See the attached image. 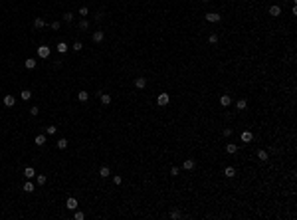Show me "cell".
<instances>
[{"label":"cell","instance_id":"1","mask_svg":"<svg viewBox=\"0 0 297 220\" xmlns=\"http://www.w3.org/2000/svg\"><path fill=\"white\" fill-rule=\"evenodd\" d=\"M222 20V16L218 12H208L206 14V22H212V24H218V22Z\"/></svg>","mask_w":297,"mask_h":220},{"label":"cell","instance_id":"2","mask_svg":"<svg viewBox=\"0 0 297 220\" xmlns=\"http://www.w3.org/2000/svg\"><path fill=\"white\" fill-rule=\"evenodd\" d=\"M168 101H171V95H168V93H160V95L157 97V103H158L160 107L168 105Z\"/></svg>","mask_w":297,"mask_h":220},{"label":"cell","instance_id":"3","mask_svg":"<svg viewBox=\"0 0 297 220\" xmlns=\"http://www.w3.org/2000/svg\"><path fill=\"white\" fill-rule=\"evenodd\" d=\"M38 56L42 58V60H48V58H50V48L48 46H40L38 48Z\"/></svg>","mask_w":297,"mask_h":220},{"label":"cell","instance_id":"4","mask_svg":"<svg viewBox=\"0 0 297 220\" xmlns=\"http://www.w3.org/2000/svg\"><path fill=\"white\" fill-rule=\"evenodd\" d=\"M103 38H105V34L101 32V30H97V32H93V36H91L93 44H101V42H103Z\"/></svg>","mask_w":297,"mask_h":220},{"label":"cell","instance_id":"5","mask_svg":"<svg viewBox=\"0 0 297 220\" xmlns=\"http://www.w3.org/2000/svg\"><path fill=\"white\" fill-rule=\"evenodd\" d=\"M66 206L69 208V210H77V206H79L77 198H73V196H69V198H67V202H66Z\"/></svg>","mask_w":297,"mask_h":220},{"label":"cell","instance_id":"6","mask_svg":"<svg viewBox=\"0 0 297 220\" xmlns=\"http://www.w3.org/2000/svg\"><path fill=\"white\" fill-rule=\"evenodd\" d=\"M99 177H101V179H107V177H111V169L107 167V165H103V167L99 169Z\"/></svg>","mask_w":297,"mask_h":220},{"label":"cell","instance_id":"7","mask_svg":"<svg viewBox=\"0 0 297 220\" xmlns=\"http://www.w3.org/2000/svg\"><path fill=\"white\" fill-rule=\"evenodd\" d=\"M220 105L222 107H230L232 105V97L230 95H220Z\"/></svg>","mask_w":297,"mask_h":220},{"label":"cell","instance_id":"8","mask_svg":"<svg viewBox=\"0 0 297 220\" xmlns=\"http://www.w3.org/2000/svg\"><path fill=\"white\" fill-rule=\"evenodd\" d=\"M194 167H196V163L192 159H186L184 163H182V169H184V171H194Z\"/></svg>","mask_w":297,"mask_h":220},{"label":"cell","instance_id":"9","mask_svg":"<svg viewBox=\"0 0 297 220\" xmlns=\"http://www.w3.org/2000/svg\"><path fill=\"white\" fill-rule=\"evenodd\" d=\"M24 177H26L28 180H32L34 177H36V171H34V167H26V169H24Z\"/></svg>","mask_w":297,"mask_h":220},{"label":"cell","instance_id":"10","mask_svg":"<svg viewBox=\"0 0 297 220\" xmlns=\"http://www.w3.org/2000/svg\"><path fill=\"white\" fill-rule=\"evenodd\" d=\"M257 159L262 161V163H265V161L270 159V153H267L265 149H259V151H257Z\"/></svg>","mask_w":297,"mask_h":220},{"label":"cell","instance_id":"11","mask_svg":"<svg viewBox=\"0 0 297 220\" xmlns=\"http://www.w3.org/2000/svg\"><path fill=\"white\" fill-rule=\"evenodd\" d=\"M224 177L226 179H234V177H236V169L234 167H226L224 169Z\"/></svg>","mask_w":297,"mask_h":220},{"label":"cell","instance_id":"12","mask_svg":"<svg viewBox=\"0 0 297 220\" xmlns=\"http://www.w3.org/2000/svg\"><path fill=\"white\" fill-rule=\"evenodd\" d=\"M135 87H137V89H145V87H147V80H145V77H137V80H135Z\"/></svg>","mask_w":297,"mask_h":220},{"label":"cell","instance_id":"13","mask_svg":"<svg viewBox=\"0 0 297 220\" xmlns=\"http://www.w3.org/2000/svg\"><path fill=\"white\" fill-rule=\"evenodd\" d=\"M59 54H67V50H69V46H67L66 42H58V48H56Z\"/></svg>","mask_w":297,"mask_h":220},{"label":"cell","instance_id":"14","mask_svg":"<svg viewBox=\"0 0 297 220\" xmlns=\"http://www.w3.org/2000/svg\"><path fill=\"white\" fill-rule=\"evenodd\" d=\"M14 103H16V97H14V95H4V105L6 107H12Z\"/></svg>","mask_w":297,"mask_h":220},{"label":"cell","instance_id":"15","mask_svg":"<svg viewBox=\"0 0 297 220\" xmlns=\"http://www.w3.org/2000/svg\"><path fill=\"white\" fill-rule=\"evenodd\" d=\"M242 141H244V143L254 141V133H251V131H244V133H242Z\"/></svg>","mask_w":297,"mask_h":220},{"label":"cell","instance_id":"16","mask_svg":"<svg viewBox=\"0 0 297 220\" xmlns=\"http://www.w3.org/2000/svg\"><path fill=\"white\" fill-rule=\"evenodd\" d=\"M46 135H38V137H36V139H34V143H36V145H38V147H44V145H46Z\"/></svg>","mask_w":297,"mask_h":220},{"label":"cell","instance_id":"17","mask_svg":"<svg viewBox=\"0 0 297 220\" xmlns=\"http://www.w3.org/2000/svg\"><path fill=\"white\" fill-rule=\"evenodd\" d=\"M77 99L81 101V103H85V101L89 99V93H87L85 89H81V91H79V93H77Z\"/></svg>","mask_w":297,"mask_h":220},{"label":"cell","instance_id":"18","mask_svg":"<svg viewBox=\"0 0 297 220\" xmlns=\"http://www.w3.org/2000/svg\"><path fill=\"white\" fill-rule=\"evenodd\" d=\"M24 67H26V69H34V67H36V60H34V58H28V60L24 62Z\"/></svg>","mask_w":297,"mask_h":220},{"label":"cell","instance_id":"19","mask_svg":"<svg viewBox=\"0 0 297 220\" xmlns=\"http://www.w3.org/2000/svg\"><path fill=\"white\" fill-rule=\"evenodd\" d=\"M44 26H46V22H44V18H40V16H38V18L34 20V28H36V30H40V28H44Z\"/></svg>","mask_w":297,"mask_h":220},{"label":"cell","instance_id":"20","mask_svg":"<svg viewBox=\"0 0 297 220\" xmlns=\"http://www.w3.org/2000/svg\"><path fill=\"white\" fill-rule=\"evenodd\" d=\"M226 153H230V155L238 153V145H236V143H230V145H226Z\"/></svg>","mask_w":297,"mask_h":220},{"label":"cell","instance_id":"21","mask_svg":"<svg viewBox=\"0 0 297 220\" xmlns=\"http://www.w3.org/2000/svg\"><path fill=\"white\" fill-rule=\"evenodd\" d=\"M99 97H101V103H103V105H111V95H107V93H101Z\"/></svg>","mask_w":297,"mask_h":220},{"label":"cell","instance_id":"22","mask_svg":"<svg viewBox=\"0 0 297 220\" xmlns=\"http://www.w3.org/2000/svg\"><path fill=\"white\" fill-rule=\"evenodd\" d=\"M20 97L24 101H30V97H32V91L30 89H22V93H20Z\"/></svg>","mask_w":297,"mask_h":220},{"label":"cell","instance_id":"23","mask_svg":"<svg viewBox=\"0 0 297 220\" xmlns=\"http://www.w3.org/2000/svg\"><path fill=\"white\" fill-rule=\"evenodd\" d=\"M56 147H58L59 151H64V149H67V139H59L58 143H56Z\"/></svg>","mask_w":297,"mask_h":220},{"label":"cell","instance_id":"24","mask_svg":"<svg viewBox=\"0 0 297 220\" xmlns=\"http://www.w3.org/2000/svg\"><path fill=\"white\" fill-rule=\"evenodd\" d=\"M279 14H281L279 6H270V16H279Z\"/></svg>","mask_w":297,"mask_h":220},{"label":"cell","instance_id":"25","mask_svg":"<svg viewBox=\"0 0 297 220\" xmlns=\"http://www.w3.org/2000/svg\"><path fill=\"white\" fill-rule=\"evenodd\" d=\"M36 182L42 187V185H46V182H48V177H46V174H38V177H36Z\"/></svg>","mask_w":297,"mask_h":220},{"label":"cell","instance_id":"26","mask_svg":"<svg viewBox=\"0 0 297 220\" xmlns=\"http://www.w3.org/2000/svg\"><path fill=\"white\" fill-rule=\"evenodd\" d=\"M218 40H220V38H218V34H210V36H208V44H212V46L218 44Z\"/></svg>","mask_w":297,"mask_h":220},{"label":"cell","instance_id":"27","mask_svg":"<svg viewBox=\"0 0 297 220\" xmlns=\"http://www.w3.org/2000/svg\"><path fill=\"white\" fill-rule=\"evenodd\" d=\"M236 107H238V109H246V107H248V101H246V99H238L236 101Z\"/></svg>","mask_w":297,"mask_h":220},{"label":"cell","instance_id":"28","mask_svg":"<svg viewBox=\"0 0 297 220\" xmlns=\"http://www.w3.org/2000/svg\"><path fill=\"white\" fill-rule=\"evenodd\" d=\"M24 192H34V185L30 182V180H28L26 185H24Z\"/></svg>","mask_w":297,"mask_h":220},{"label":"cell","instance_id":"29","mask_svg":"<svg viewBox=\"0 0 297 220\" xmlns=\"http://www.w3.org/2000/svg\"><path fill=\"white\" fill-rule=\"evenodd\" d=\"M73 218H75V220H83V218H85V214L81 212V210H75V214H73Z\"/></svg>","mask_w":297,"mask_h":220},{"label":"cell","instance_id":"30","mask_svg":"<svg viewBox=\"0 0 297 220\" xmlns=\"http://www.w3.org/2000/svg\"><path fill=\"white\" fill-rule=\"evenodd\" d=\"M89 28V22L87 20H79V30H87Z\"/></svg>","mask_w":297,"mask_h":220},{"label":"cell","instance_id":"31","mask_svg":"<svg viewBox=\"0 0 297 220\" xmlns=\"http://www.w3.org/2000/svg\"><path fill=\"white\" fill-rule=\"evenodd\" d=\"M87 14H89V8H87V6L79 8V16H87Z\"/></svg>","mask_w":297,"mask_h":220},{"label":"cell","instance_id":"32","mask_svg":"<svg viewBox=\"0 0 297 220\" xmlns=\"http://www.w3.org/2000/svg\"><path fill=\"white\" fill-rule=\"evenodd\" d=\"M81 48H83V44H81V42H75V44L72 46V50H73V52H79Z\"/></svg>","mask_w":297,"mask_h":220},{"label":"cell","instance_id":"33","mask_svg":"<svg viewBox=\"0 0 297 220\" xmlns=\"http://www.w3.org/2000/svg\"><path fill=\"white\" fill-rule=\"evenodd\" d=\"M73 20V14L72 12H66L64 14V22H72Z\"/></svg>","mask_w":297,"mask_h":220},{"label":"cell","instance_id":"34","mask_svg":"<svg viewBox=\"0 0 297 220\" xmlns=\"http://www.w3.org/2000/svg\"><path fill=\"white\" fill-rule=\"evenodd\" d=\"M171 218H174V220H176V218H180V210H176V208H174V210L171 212Z\"/></svg>","mask_w":297,"mask_h":220},{"label":"cell","instance_id":"35","mask_svg":"<svg viewBox=\"0 0 297 220\" xmlns=\"http://www.w3.org/2000/svg\"><path fill=\"white\" fill-rule=\"evenodd\" d=\"M38 113H40V109H38V107H36V105H34L32 109H30V115H32V117H36V115H38Z\"/></svg>","mask_w":297,"mask_h":220},{"label":"cell","instance_id":"36","mask_svg":"<svg viewBox=\"0 0 297 220\" xmlns=\"http://www.w3.org/2000/svg\"><path fill=\"white\" fill-rule=\"evenodd\" d=\"M113 182H115V185H121V182H123V179H121L119 174H115V177H113Z\"/></svg>","mask_w":297,"mask_h":220},{"label":"cell","instance_id":"37","mask_svg":"<svg viewBox=\"0 0 297 220\" xmlns=\"http://www.w3.org/2000/svg\"><path fill=\"white\" fill-rule=\"evenodd\" d=\"M178 173H180V169H178V167H172V169H171V174H172V177H176Z\"/></svg>","mask_w":297,"mask_h":220},{"label":"cell","instance_id":"38","mask_svg":"<svg viewBox=\"0 0 297 220\" xmlns=\"http://www.w3.org/2000/svg\"><path fill=\"white\" fill-rule=\"evenodd\" d=\"M56 131H58V127H48V135H53Z\"/></svg>","mask_w":297,"mask_h":220},{"label":"cell","instance_id":"39","mask_svg":"<svg viewBox=\"0 0 297 220\" xmlns=\"http://www.w3.org/2000/svg\"><path fill=\"white\" fill-rule=\"evenodd\" d=\"M230 135H232V129H230V127H226V129H224V137H230Z\"/></svg>","mask_w":297,"mask_h":220},{"label":"cell","instance_id":"40","mask_svg":"<svg viewBox=\"0 0 297 220\" xmlns=\"http://www.w3.org/2000/svg\"><path fill=\"white\" fill-rule=\"evenodd\" d=\"M59 26H61L59 22H52V30H59Z\"/></svg>","mask_w":297,"mask_h":220},{"label":"cell","instance_id":"41","mask_svg":"<svg viewBox=\"0 0 297 220\" xmlns=\"http://www.w3.org/2000/svg\"><path fill=\"white\" fill-rule=\"evenodd\" d=\"M202 2H210V0H202Z\"/></svg>","mask_w":297,"mask_h":220}]
</instances>
